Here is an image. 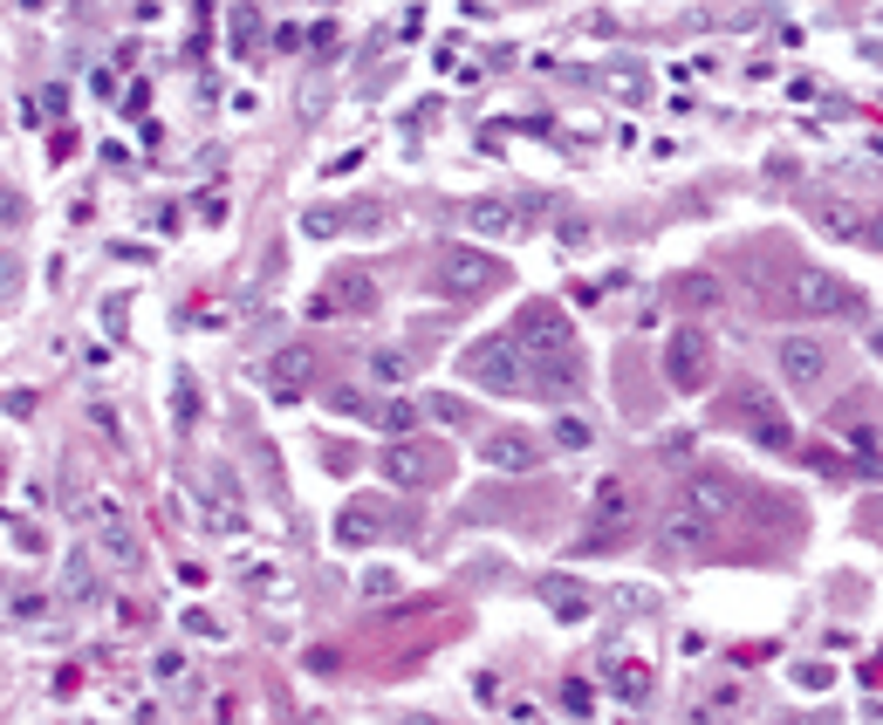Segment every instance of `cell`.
Masks as SVG:
<instances>
[{
	"label": "cell",
	"instance_id": "5bb4252c",
	"mask_svg": "<svg viewBox=\"0 0 883 725\" xmlns=\"http://www.w3.org/2000/svg\"><path fill=\"white\" fill-rule=\"evenodd\" d=\"M713 540V521H698V513H685V507H671L664 521H658V548H679V555H698Z\"/></svg>",
	"mask_w": 883,
	"mask_h": 725
},
{
	"label": "cell",
	"instance_id": "5b68a950",
	"mask_svg": "<svg viewBox=\"0 0 883 725\" xmlns=\"http://www.w3.org/2000/svg\"><path fill=\"white\" fill-rule=\"evenodd\" d=\"M466 377L480 383V391H501V397H521L528 391V370H521V349L514 343H473V356H466Z\"/></svg>",
	"mask_w": 883,
	"mask_h": 725
},
{
	"label": "cell",
	"instance_id": "ffe728a7",
	"mask_svg": "<svg viewBox=\"0 0 883 725\" xmlns=\"http://www.w3.org/2000/svg\"><path fill=\"white\" fill-rule=\"evenodd\" d=\"M425 418H438V425H473V404H466V397H446V391H438V397L425 404Z\"/></svg>",
	"mask_w": 883,
	"mask_h": 725
},
{
	"label": "cell",
	"instance_id": "d6986e66",
	"mask_svg": "<svg viewBox=\"0 0 883 725\" xmlns=\"http://www.w3.org/2000/svg\"><path fill=\"white\" fill-rule=\"evenodd\" d=\"M419 418H425V411H419V404H411V397H391V404H384V411H377V425H384V431H391V445H398V438H404L411 425H419Z\"/></svg>",
	"mask_w": 883,
	"mask_h": 725
},
{
	"label": "cell",
	"instance_id": "6da1fadb",
	"mask_svg": "<svg viewBox=\"0 0 883 725\" xmlns=\"http://www.w3.org/2000/svg\"><path fill=\"white\" fill-rule=\"evenodd\" d=\"M664 377H671V391H685V397L713 383V335L698 322H679L664 335Z\"/></svg>",
	"mask_w": 883,
	"mask_h": 725
},
{
	"label": "cell",
	"instance_id": "cb8c5ba5",
	"mask_svg": "<svg viewBox=\"0 0 883 725\" xmlns=\"http://www.w3.org/2000/svg\"><path fill=\"white\" fill-rule=\"evenodd\" d=\"M644 691H651V670H644V664H623V670H616V698H631V705H637Z\"/></svg>",
	"mask_w": 883,
	"mask_h": 725
},
{
	"label": "cell",
	"instance_id": "277c9868",
	"mask_svg": "<svg viewBox=\"0 0 883 725\" xmlns=\"http://www.w3.org/2000/svg\"><path fill=\"white\" fill-rule=\"evenodd\" d=\"M568 335H576V329H568V316H562L555 301H528L521 316H514V349H528L541 362H555L568 349Z\"/></svg>",
	"mask_w": 883,
	"mask_h": 725
},
{
	"label": "cell",
	"instance_id": "8992f818",
	"mask_svg": "<svg viewBox=\"0 0 883 725\" xmlns=\"http://www.w3.org/2000/svg\"><path fill=\"white\" fill-rule=\"evenodd\" d=\"M733 418L746 425V438H753V445H767V452H788V445H794L788 418L767 404V391H761V383H740V391H733Z\"/></svg>",
	"mask_w": 883,
	"mask_h": 725
},
{
	"label": "cell",
	"instance_id": "603a6c76",
	"mask_svg": "<svg viewBox=\"0 0 883 725\" xmlns=\"http://www.w3.org/2000/svg\"><path fill=\"white\" fill-rule=\"evenodd\" d=\"M103 555H110L117 568H131V561H138V540L123 534V527H103Z\"/></svg>",
	"mask_w": 883,
	"mask_h": 725
},
{
	"label": "cell",
	"instance_id": "2e32d148",
	"mask_svg": "<svg viewBox=\"0 0 883 725\" xmlns=\"http://www.w3.org/2000/svg\"><path fill=\"white\" fill-rule=\"evenodd\" d=\"M268 377H274V391H302V383L316 377V349H308V343H289V349H274Z\"/></svg>",
	"mask_w": 883,
	"mask_h": 725
},
{
	"label": "cell",
	"instance_id": "ba28073f",
	"mask_svg": "<svg viewBox=\"0 0 883 725\" xmlns=\"http://www.w3.org/2000/svg\"><path fill=\"white\" fill-rule=\"evenodd\" d=\"M363 308H377V281H370V268H335L329 288L316 295V316H363Z\"/></svg>",
	"mask_w": 883,
	"mask_h": 725
},
{
	"label": "cell",
	"instance_id": "f1b7e54d",
	"mask_svg": "<svg viewBox=\"0 0 883 725\" xmlns=\"http://www.w3.org/2000/svg\"><path fill=\"white\" fill-rule=\"evenodd\" d=\"M549 603H555L562 616H582V609H589V603H582V595H576V589H549Z\"/></svg>",
	"mask_w": 883,
	"mask_h": 725
},
{
	"label": "cell",
	"instance_id": "7a4b0ae2",
	"mask_svg": "<svg viewBox=\"0 0 883 725\" xmlns=\"http://www.w3.org/2000/svg\"><path fill=\"white\" fill-rule=\"evenodd\" d=\"M788 308L794 316H863V295H856L849 281H836L828 268H794Z\"/></svg>",
	"mask_w": 883,
	"mask_h": 725
},
{
	"label": "cell",
	"instance_id": "d4e9b609",
	"mask_svg": "<svg viewBox=\"0 0 883 725\" xmlns=\"http://www.w3.org/2000/svg\"><path fill=\"white\" fill-rule=\"evenodd\" d=\"M828 678H836L828 664H794V685H801V691H828Z\"/></svg>",
	"mask_w": 883,
	"mask_h": 725
},
{
	"label": "cell",
	"instance_id": "3957f363",
	"mask_svg": "<svg viewBox=\"0 0 883 725\" xmlns=\"http://www.w3.org/2000/svg\"><path fill=\"white\" fill-rule=\"evenodd\" d=\"M438 288H446L452 301H480L493 281H501V261L493 253H480V247H438Z\"/></svg>",
	"mask_w": 883,
	"mask_h": 725
},
{
	"label": "cell",
	"instance_id": "f546056e",
	"mask_svg": "<svg viewBox=\"0 0 883 725\" xmlns=\"http://www.w3.org/2000/svg\"><path fill=\"white\" fill-rule=\"evenodd\" d=\"M863 247L883 253V205H870V226H863Z\"/></svg>",
	"mask_w": 883,
	"mask_h": 725
},
{
	"label": "cell",
	"instance_id": "7402d4cb",
	"mask_svg": "<svg viewBox=\"0 0 883 725\" xmlns=\"http://www.w3.org/2000/svg\"><path fill=\"white\" fill-rule=\"evenodd\" d=\"M589 438H596L589 418H562V425H555V445H562V452H589Z\"/></svg>",
	"mask_w": 883,
	"mask_h": 725
},
{
	"label": "cell",
	"instance_id": "ac0fdd59",
	"mask_svg": "<svg viewBox=\"0 0 883 725\" xmlns=\"http://www.w3.org/2000/svg\"><path fill=\"white\" fill-rule=\"evenodd\" d=\"M335 540H350V548L377 540V507H343V513H335Z\"/></svg>",
	"mask_w": 883,
	"mask_h": 725
},
{
	"label": "cell",
	"instance_id": "30bf717a",
	"mask_svg": "<svg viewBox=\"0 0 883 725\" xmlns=\"http://www.w3.org/2000/svg\"><path fill=\"white\" fill-rule=\"evenodd\" d=\"M679 507L698 513V521H719V513L740 507V479H733V473H692V479L679 486Z\"/></svg>",
	"mask_w": 883,
	"mask_h": 725
},
{
	"label": "cell",
	"instance_id": "484cf974",
	"mask_svg": "<svg viewBox=\"0 0 883 725\" xmlns=\"http://www.w3.org/2000/svg\"><path fill=\"white\" fill-rule=\"evenodd\" d=\"M589 240H596L589 219H562V247H589Z\"/></svg>",
	"mask_w": 883,
	"mask_h": 725
},
{
	"label": "cell",
	"instance_id": "e0dca14e",
	"mask_svg": "<svg viewBox=\"0 0 883 725\" xmlns=\"http://www.w3.org/2000/svg\"><path fill=\"white\" fill-rule=\"evenodd\" d=\"M466 226H473V233H501V240H514V233H521L528 219L514 213V205H501V199H473V205H466Z\"/></svg>",
	"mask_w": 883,
	"mask_h": 725
},
{
	"label": "cell",
	"instance_id": "9c48e42d",
	"mask_svg": "<svg viewBox=\"0 0 883 725\" xmlns=\"http://www.w3.org/2000/svg\"><path fill=\"white\" fill-rule=\"evenodd\" d=\"M377 473L391 479V486H404V494H419V486H432V473H438V452H432V445H411V438H398V445L377 452Z\"/></svg>",
	"mask_w": 883,
	"mask_h": 725
},
{
	"label": "cell",
	"instance_id": "8fae6325",
	"mask_svg": "<svg viewBox=\"0 0 883 725\" xmlns=\"http://www.w3.org/2000/svg\"><path fill=\"white\" fill-rule=\"evenodd\" d=\"M480 459L493 465V473H534L541 445H534V438H521V431H493L486 445H480Z\"/></svg>",
	"mask_w": 883,
	"mask_h": 725
},
{
	"label": "cell",
	"instance_id": "1f68e13d",
	"mask_svg": "<svg viewBox=\"0 0 883 725\" xmlns=\"http://www.w3.org/2000/svg\"><path fill=\"white\" fill-rule=\"evenodd\" d=\"M876 356H883V329H876Z\"/></svg>",
	"mask_w": 883,
	"mask_h": 725
},
{
	"label": "cell",
	"instance_id": "44dd1931",
	"mask_svg": "<svg viewBox=\"0 0 883 725\" xmlns=\"http://www.w3.org/2000/svg\"><path fill=\"white\" fill-rule=\"evenodd\" d=\"M404 370H411L404 349H377V356H370V377H377V383H404Z\"/></svg>",
	"mask_w": 883,
	"mask_h": 725
},
{
	"label": "cell",
	"instance_id": "9a60e30c",
	"mask_svg": "<svg viewBox=\"0 0 883 725\" xmlns=\"http://www.w3.org/2000/svg\"><path fill=\"white\" fill-rule=\"evenodd\" d=\"M589 507H596V527H616L623 534V521L637 513V494H631V479H596Z\"/></svg>",
	"mask_w": 883,
	"mask_h": 725
},
{
	"label": "cell",
	"instance_id": "83f0119b",
	"mask_svg": "<svg viewBox=\"0 0 883 725\" xmlns=\"http://www.w3.org/2000/svg\"><path fill=\"white\" fill-rule=\"evenodd\" d=\"M21 219H28V213H21V192L0 186V226H21Z\"/></svg>",
	"mask_w": 883,
	"mask_h": 725
},
{
	"label": "cell",
	"instance_id": "7c38bea8",
	"mask_svg": "<svg viewBox=\"0 0 883 725\" xmlns=\"http://www.w3.org/2000/svg\"><path fill=\"white\" fill-rule=\"evenodd\" d=\"M671 301H679L685 316H713V308L726 301V288H719V274H706V268H685L679 281H671Z\"/></svg>",
	"mask_w": 883,
	"mask_h": 725
},
{
	"label": "cell",
	"instance_id": "4dcf8cb0",
	"mask_svg": "<svg viewBox=\"0 0 883 725\" xmlns=\"http://www.w3.org/2000/svg\"><path fill=\"white\" fill-rule=\"evenodd\" d=\"M404 725H446V718H432V712H404Z\"/></svg>",
	"mask_w": 883,
	"mask_h": 725
},
{
	"label": "cell",
	"instance_id": "4316f807",
	"mask_svg": "<svg viewBox=\"0 0 883 725\" xmlns=\"http://www.w3.org/2000/svg\"><path fill=\"white\" fill-rule=\"evenodd\" d=\"M562 712L582 718V712H589V685H562Z\"/></svg>",
	"mask_w": 883,
	"mask_h": 725
},
{
	"label": "cell",
	"instance_id": "52a82bcc",
	"mask_svg": "<svg viewBox=\"0 0 883 725\" xmlns=\"http://www.w3.org/2000/svg\"><path fill=\"white\" fill-rule=\"evenodd\" d=\"M774 370H781V383L809 391V383L828 377V343H815V335H781V343H774Z\"/></svg>",
	"mask_w": 883,
	"mask_h": 725
},
{
	"label": "cell",
	"instance_id": "4fadbf2b",
	"mask_svg": "<svg viewBox=\"0 0 883 725\" xmlns=\"http://www.w3.org/2000/svg\"><path fill=\"white\" fill-rule=\"evenodd\" d=\"M815 226L828 233V240H849V247H863L870 205H849V199H822V205H815Z\"/></svg>",
	"mask_w": 883,
	"mask_h": 725
}]
</instances>
